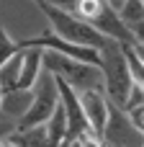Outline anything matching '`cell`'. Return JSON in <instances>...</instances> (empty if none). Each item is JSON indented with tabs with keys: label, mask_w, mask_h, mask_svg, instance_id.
Wrapping results in <instances>:
<instances>
[{
	"label": "cell",
	"mask_w": 144,
	"mask_h": 147,
	"mask_svg": "<svg viewBox=\"0 0 144 147\" xmlns=\"http://www.w3.org/2000/svg\"><path fill=\"white\" fill-rule=\"evenodd\" d=\"M100 54V78H103V96L108 98V103L113 106H124L126 101V93L129 88L134 85L129 70H126V59H124V52H121V44L116 39H108L103 41V47L98 49Z\"/></svg>",
	"instance_id": "1"
},
{
	"label": "cell",
	"mask_w": 144,
	"mask_h": 147,
	"mask_svg": "<svg viewBox=\"0 0 144 147\" xmlns=\"http://www.w3.org/2000/svg\"><path fill=\"white\" fill-rule=\"evenodd\" d=\"M41 67L46 72H52V78H59L67 85H72L75 90H103L100 67H95V65H88V62L44 49L41 52Z\"/></svg>",
	"instance_id": "2"
},
{
	"label": "cell",
	"mask_w": 144,
	"mask_h": 147,
	"mask_svg": "<svg viewBox=\"0 0 144 147\" xmlns=\"http://www.w3.org/2000/svg\"><path fill=\"white\" fill-rule=\"evenodd\" d=\"M44 16L49 18V28L62 36L64 41L70 44H77V47H90V49H100L106 36H100L88 21L77 18L75 13L70 10H59V8H52V5H41Z\"/></svg>",
	"instance_id": "3"
},
{
	"label": "cell",
	"mask_w": 144,
	"mask_h": 147,
	"mask_svg": "<svg viewBox=\"0 0 144 147\" xmlns=\"http://www.w3.org/2000/svg\"><path fill=\"white\" fill-rule=\"evenodd\" d=\"M31 93H33V98H31V106H28V109H26V114L18 119L15 129H26V127L44 124V121L52 116V111L57 109V103H59V96H57L54 78H52V72H46L44 67H41L39 78H36V83H33Z\"/></svg>",
	"instance_id": "4"
},
{
	"label": "cell",
	"mask_w": 144,
	"mask_h": 147,
	"mask_svg": "<svg viewBox=\"0 0 144 147\" xmlns=\"http://www.w3.org/2000/svg\"><path fill=\"white\" fill-rule=\"evenodd\" d=\"M103 142L108 147H142V132L137 127H131V121L126 119V114L108 103V119L103 127Z\"/></svg>",
	"instance_id": "5"
},
{
	"label": "cell",
	"mask_w": 144,
	"mask_h": 147,
	"mask_svg": "<svg viewBox=\"0 0 144 147\" xmlns=\"http://www.w3.org/2000/svg\"><path fill=\"white\" fill-rule=\"evenodd\" d=\"M77 96H80V106L88 119V127L103 140V127L108 119V98L103 96V90H77Z\"/></svg>",
	"instance_id": "6"
},
{
	"label": "cell",
	"mask_w": 144,
	"mask_h": 147,
	"mask_svg": "<svg viewBox=\"0 0 144 147\" xmlns=\"http://www.w3.org/2000/svg\"><path fill=\"white\" fill-rule=\"evenodd\" d=\"M41 52L44 49H36V47H26L23 49V57H21V70H18V78H15V85L18 90H31L39 72H41ZM10 88V90H13Z\"/></svg>",
	"instance_id": "7"
},
{
	"label": "cell",
	"mask_w": 144,
	"mask_h": 147,
	"mask_svg": "<svg viewBox=\"0 0 144 147\" xmlns=\"http://www.w3.org/2000/svg\"><path fill=\"white\" fill-rule=\"evenodd\" d=\"M31 98H33L31 90H18V88H13V90H3V98H0V114L18 124V119H21V116L26 114V109L31 106Z\"/></svg>",
	"instance_id": "8"
},
{
	"label": "cell",
	"mask_w": 144,
	"mask_h": 147,
	"mask_svg": "<svg viewBox=\"0 0 144 147\" xmlns=\"http://www.w3.org/2000/svg\"><path fill=\"white\" fill-rule=\"evenodd\" d=\"M119 18L124 21V26L142 41V23H144V3L142 0H124V5L116 10Z\"/></svg>",
	"instance_id": "9"
},
{
	"label": "cell",
	"mask_w": 144,
	"mask_h": 147,
	"mask_svg": "<svg viewBox=\"0 0 144 147\" xmlns=\"http://www.w3.org/2000/svg\"><path fill=\"white\" fill-rule=\"evenodd\" d=\"M8 142L13 147H49V142H46V127L36 124V127H26V129H13Z\"/></svg>",
	"instance_id": "10"
},
{
	"label": "cell",
	"mask_w": 144,
	"mask_h": 147,
	"mask_svg": "<svg viewBox=\"0 0 144 147\" xmlns=\"http://www.w3.org/2000/svg\"><path fill=\"white\" fill-rule=\"evenodd\" d=\"M44 127H46V142H49V147H57L62 142H67V119H64V111H62L59 103L52 111V116L44 121Z\"/></svg>",
	"instance_id": "11"
},
{
	"label": "cell",
	"mask_w": 144,
	"mask_h": 147,
	"mask_svg": "<svg viewBox=\"0 0 144 147\" xmlns=\"http://www.w3.org/2000/svg\"><path fill=\"white\" fill-rule=\"evenodd\" d=\"M18 49H21V47H18V41H13V39L8 36L5 26L0 23V67H3V65H5L15 52H18Z\"/></svg>",
	"instance_id": "12"
},
{
	"label": "cell",
	"mask_w": 144,
	"mask_h": 147,
	"mask_svg": "<svg viewBox=\"0 0 144 147\" xmlns=\"http://www.w3.org/2000/svg\"><path fill=\"white\" fill-rule=\"evenodd\" d=\"M126 114V119L131 121V127H137L139 132L144 129V106H134V109H129V111H124Z\"/></svg>",
	"instance_id": "13"
},
{
	"label": "cell",
	"mask_w": 144,
	"mask_h": 147,
	"mask_svg": "<svg viewBox=\"0 0 144 147\" xmlns=\"http://www.w3.org/2000/svg\"><path fill=\"white\" fill-rule=\"evenodd\" d=\"M13 129H15V121H10L8 116L0 114V140H8L13 134Z\"/></svg>",
	"instance_id": "14"
},
{
	"label": "cell",
	"mask_w": 144,
	"mask_h": 147,
	"mask_svg": "<svg viewBox=\"0 0 144 147\" xmlns=\"http://www.w3.org/2000/svg\"><path fill=\"white\" fill-rule=\"evenodd\" d=\"M75 3L77 0H44V5H52V8H59V10H70V13H72Z\"/></svg>",
	"instance_id": "15"
},
{
	"label": "cell",
	"mask_w": 144,
	"mask_h": 147,
	"mask_svg": "<svg viewBox=\"0 0 144 147\" xmlns=\"http://www.w3.org/2000/svg\"><path fill=\"white\" fill-rule=\"evenodd\" d=\"M106 5H108V8H113V10H119V8L124 5V0H106Z\"/></svg>",
	"instance_id": "16"
},
{
	"label": "cell",
	"mask_w": 144,
	"mask_h": 147,
	"mask_svg": "<svg viewBox=\"0 0 144 147\" xmlns=\"http://www.w3.org/2000/svg\"><path fill=\"white\" fill-rule=\"evenodd\" d=\"M0 147H13V145H10L8 140H0Z\"/></svg>",
	"instance_id": "17"
},
{
	"label": "cell",
	"mask_w": 144,
	"mask_h": 147,
	"mask_svg": "<svg viewBox=\"0 0 144 147\" xmlns=\"http://www.w3.org/2000/svg\"><path fill=\"white\" fill-rule=\"evenodd\" d=\"M31 3H36V5H39V8H41V5H44V0H31Z\"/></svg>",
	"instance_id": "18"
},
{
	"label": "cell",
	"mask_w": 144,
	"mask_h": 147,
	"mask_svg": "<svg viewBox=\"0 0 144 147\" xmlns=\"http://www.w3.org/2000/svg\"><path fill=\"white\" fill-rule=\"evenodd\" d=\"M57 147H67V142H62V145H57Z\"/></svg>",
	"instance_id": "19"
},
{
	"label": "cell",
	"mask_w": 144,
	"mask_h": 147,
	"mask_svg": "<svg viewBox=\"0 0 144 147\" xmlns=\"http://www.w3.org/2000/svg\"><path fill=\"white\" fill-rule=\"evenodd\" d=\"M0 98H3V88H0Z\"/></svg>",
	"instance_id": "20"
},
{
	"label": "cell",
	"mask_w": 144,
	"mask_h": 147,
	"mask_svg": "<svg viewBox=\"0 0 144 147\" xmlns=\"http://www.w3.org/2000/svg\"><path fill=\"white\" fill-rule=\"evenodd\" d=\"M106 147H108V145H106Z\"/></svg>",
	"instance_id": "21"
}]
</instances>
